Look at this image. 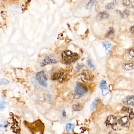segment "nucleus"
<instances>
[{"instance_id": "7", "label": "nucleus", "mask_w": 134, "mask_h": 134, "mask_svg": "<svg viewBox=\"0 0 134 134\" xmlns=\"http://www.w3.org/2000/svg\"><path fill=\"white\" fill-rule=\"evenodd\" d=\"M123 103L125 105L134 106V96L133 95H128L122 100Z\"/></svg>"}, {"instance_id": "27", "label": "nucleus", "mask_w": 134, "mask_h": 134, "mask_svg": "<svg viewBox=\"0 0 134 134\" xmlns=\"http://www.w3.org/2000/svg\"><path fill=\"white\" fill-rule=\"evenodd\" d=\"M87 64L88 66H89L90 67L93 68L94 67V65H93L91 61L89 59H88L87 61Z\"/></svg>"}, {"instance_id": "11", "label": "nucleus", "mask_w": 134, "mask_h": 134, "mask_svg": "<svg viewBox=\"0 0 134 134\" xmlns=\"http://www.w3.org/2000/svg\"><path fill=\"white\" fill-rule=\"evenodd\" d=\"M119 122L123 127H127L129 125V121L127 116H124L119 120Z\"/></svg>"}, {"instance_id": "20", "label": "nucleus", "mask_w": 134, "mask_h": 134, "mask_svg": "<svg viewBox=\"0 0 134 134\" xmlns=\"http://www.w3.org/2000/svg\"><path fill=\"white\" fill-rule=\"evenodd\" d=\"M96 2L95 1H90L89 3H88L86 5V8L88 10H90L92 8L93 6L95 4V3Z\"/></svg>"}, {"instance_id": "23", "label": "nucleus", "mask_w": 134, "mask_h": 134, "mask_svg": "<svg viewBox=\"0 0 134 134\" xmlns=\"http://www.w3.org/2000/svg\"><path fill=\"white\" fill-rule=\"evenodd\" d=\"M98 102V99L97 98H96L94 101L92 102V104H91L90 106V110H93L94 109L95 107H96V105L97 103Z\"/></svg>"}, {"instance_id": "6", "label": "nucleus", "mask_w": 134, "mask_h": 134, "mask_svg": "<svg viewBox=\"0 0 134 134\" xmlns=\"http://www.w3.org/2000/svg\"><path fill=\"white\" fill-rule=\"evenodd\" d=\"M75 92L77 95L83 96L87 92V89L85 85L79 82H77L75 87Z\"/></svg>"}, {"instance_id": "1", "label": "nucleus", "mask_w": 134, "mask_h": 134, "mask_svg": "<svg viewBox=\"0 0 134 134\" xmlns=\"http://www.w3.org/2000/svg\"><path fill=\"white\" fill-rule=\"evenodd\" d=\"M78 58V55L69 50L63 51L61 54V59L64 63L69 64L75 62Z\"/></svg>"}, {"instance_id": "15", "label": "nucleus", "mask_w": 134, "mask_h": 134, "mask_svg": "<svg viewBox=\"0 0 134 134\" xmlns=\"http://www.w3.org/2000/svg\"><path fill=\"white\" fill-rule=\"evenodd\" d=\"M112 128L114 130H119L122 129L123 127L121 125L120 123L118 121L116 124L112 126Z\"/></svg>"}, {"instance_id": "10", "label": "nucleus", "mask_w": 134, "mask_h": 134, "mask_svg": "<svg viewBox=\"0 0 134 134\" xmlns=\"http://www.w3.org/2000/svg\"><path fill=\"white\" fill-rule=\"evenodd\" d=\"M99 87L101 89L102 94L103 96H105L108 94L107 82H106V81L104 80L101 81L99 83Z\"/></svg>"}, {"instance_id": "2", "label": "nucleus", "mask_w": 134, "mask_h": 134, "mask_svg": "<svg viewBox=\"0 0 134 134\" xmlns=\"http://www.w3.org/2000/svg\"><path fill=\"white\" fill-rule=\"evenodd\" d=\"M59 62L58 58L53 54H50L45 57V58L41 62V67H44L50 64H55Z\"/></svg>"}, {"instance_id": "16", "label": "nucleus", "mask_w": 134, "mask_h": 134, "mask_svg": "<svg viewBox=\"0 0 134 134\" xmlns=\"http://www.w3.org/2000/svg\"><path fill=\"white\" fill-rule=\"evenodd\" d=\"M74 125L72 123H68L66 125V130L68 132H71L74 130Z\"/></svg>"}, {"instance_id": "26", "label": "nucleus", "mask_w": 134, "mask_h": 134, "mask_svg": "<svg viewBox=\"0 0 134 134\" xmlns=\"http://www.w3.org/2000/svg\"><path fill=\"white\" fill-rule=\"evenodd\" d=\"M127 53H128V54H129V55H130V56H131L132 57H134V52L133 48H131V49H129V50H128Z\"/></svg>"}, {"instance_id": "9", "label": "nucleus", "mask_w": 134, "mask_h": 134, "mask_svg": "<svg viewBox=\"0 0 134 134\" xmlns=\"http://www.w3.org/2000/svg\"><path fill=\"white\" fill-rule=\"evenodd\" d=\"M109 15L105 11L99 12L96 16V19L97 20L103 21L109 18Z\"/></svg>"}, {"instance_id": "21", "label": "nucleus", "mask_w": 134, "mask_h": 134, "mask_svg": "<svg viewBox=\"0 0 134 134\" xmlns=\"http://www.w3.org/2000/svg\"><path fill=\"white\" fill-rule=\"evenodd\" d=\"M102 45H103V47L105 48V50L106 51H107V50L111 46V44L110 42L106 41V42H103L102 43Z\"/></svg>"}, {"instance_id": "4", "label": "nucleus", "mask_w": 134, "mask_h": 134, "mask_svg": "<svg viewBox=\"0 0 134 134\" xmlns=\"http://www.w3.org/2000/svg\"><path fill=\"white\" fill-rule=\"evenodd\" d=\"M94 75L91 72L85 70L82 71L81 74L78 76V79L85 82H87L92 80Z\"/></svg>"}, {"instance_id": "18", "label": "nucleus", "mask_w": 134, "mask_h": 134, "mask_svg": "<svg viewBox=\"0 0 134 134\" xmlns=\"http://www.w3.org/2000/svg\"><path fill=\"white\" fill-rule=\"evenodd\" d=\"M7 105V103L6 101H0V110L3 111L5 109Z\"/></svg>"}, {"instance_id": "24", "label": "nucleus", "mask_w": 134, "mask_h": 134, "mask_svg": "<svg viewBox=\"0 0 134 134\" xmlns=\"http://www.w3.org/2000/svg\"><path fill=\"white\" fill-rule=\"evenodd\" d=\"M81 108H82V107H81V105H79V104H78V105H74L73 107H72V109L74 111L80 110Z\"/></svg>"}, {"instance_id": "14", "label": "nucleus", "mask_w": 134, "mask_h": 134, "mask_svg": "<svg viewBox=\"0 0 134 134\" xmlns=\"http://www.w3.org/2000/svg\"><path fill=\"white\" fill-rule=\"evenodd\" d=\"M116 4L117 1H114L109 3V4H107L105 6V8L106 9L110 10L112 9L113 8H114Z\"/></svg>"}, {"instance_id": "13", "label": "nucleus", "mask_w": 134, "mask_h": 134, "mask_svg": "<svg viewBox=\"0 0 134 134\" xmlns=\"http://www.w3.org/2000/svg\"><path fill=\"white\" fill-rule=\"evenodd\" d=\"M122 67L125 70H130L134 69V64L131 63H125L122 65Z\"/></svg>"}, {"instance_id": "25", "label": "nucleus", "mask_w": 134, "mask_h": 134, "mask_svg": "<svg viewBox=\"0 0 134 134\" xmlns=\"http://www.w3.org/2000/svg\"><path fill=\"white\" fill-rule=\"evenodd\" d=\"M7 125V122L5 119H2L0 120V127H5Z\"/></svg>"}, {"instance_id": "29", "label": "nucleus", "mask_w": 134, "mask_h": 134, "mask_svg": "<svg viewBox=\"0 0 134 134\" xmlns=\"http://www.w3.org/2000/svg\"><path fill=\"white\" fill-rule=\"evenodd\" d=\"M81 67L80 65H78V66H77L76 67V72H78V71H79V70L81 69Z\"/></svg>"}, {"instance_id": "19", "label": "nucleus", "mask_w": 134, "mask_h": 134, "mask_svg": "<svg viewBox=\"0 0 134 134\" xmlns=\"http://www.w3.org/2000/svg\"><path fill=\"white\" fill-rule=\"evenodd\" d=\"M120 14L122 18H126L129 16V15L130 12L129 10H125L123 11V12H120Z\"/></svg>"}, {"instance_id": "8", "label": "nucleus", "mask_w": 134, "mask_h": 134, "mask_svg": "<svg viewBox=\"0 0 134 134\" xmlns=\"http://www.w3.org/2000/svg\"><path fill=\"white\" fill-rule=\"evenodd\" d=\"M118 121L117 118L115 116L110 115L107 118L106 121V123L107 125L112 127L113 125L116 124Z\"/></svg>"}, {"instance_id": "31", "label": "nucleus", "mask_w": 134, "mask_h": 134, "mask_svg": "<svg viewBox=\"0 0 134 134\" xmlns=\"http://www.w3.org/2000/svg\"><path fill=\"white\" fill-rule=\"evenodd\" d=\"M0 134H4V132L3 130H0Z\"/></svg>"}, {"instance_id": "22", "label": "nucleus", "mask_w": 134, "mask_h": 134, "mask_svg": "<svg viewBox=\"0 0 134 134\" xmlns=\"http://www.w3.org/2000/svg\"><path fill=\"white\" fill-rule=\"evenodd\" d=\"M9 81L5 78H2L0 79V86L3 85H8L9 84Z\"/></svg>"}, {"instance_id": "17", "label": "nucleus", "mask_w": 134, "mask_h": 134, "mask_svg": "<svg viewBox=\"0 0 134 134\" xmlns=\"http://www.w3.org/2000/svg\"><path fill=\"white\" fill-rule=\"evenodd\" d=\"M114 31L113 28H110L109 31L107 32L105 35V37L107 38H110L112 37V36H114Z\"/></svg>"}, {"instance_id": "5", "label": "nucleus", "mask_w": 134, "mask_h": 134, "mask_svg": "<svg viewBox=\"0 0 134 134\" xmlns=\"http://www.w3.org/2000/svg\"><path fill=\"white\" fill-rule=\"evenodd\" d=\"M67 76L68 73L66 71L60 70L52 76V79L54 80H58L59 82H63L67 79Z\"/></svg>"}, {"instance_id": "28", "label": "nucleus", "mask_w": 134, "mask_h": 134, "mask_svg": "<svg viewBox=\"0 0 134 134\" xmlns=\"http://www.w3.org/2000/svg\"><path fill=\"white\" fill-rule=\"evenodd\" d=\"M129 31L130 33L132 34V35H134V26H132V27H130Z\"/></svg>"}, {"instance_id": "3", "label": "nucleus", "mask_w": 134, "mask_h": 134, "mask_svg": "<svg viewBox=\"0 0 134 134\" xmlns=\"http://www.w3.org/2000/svg\"><path fill=\"white\" fill-rule=\"evenodd\" d=\"M36 78L41 85L45 87H47V74L44 71H40L37 73Z\"/></svg>"}, {"instance_id": "30", "label": "nucleus", "mask_w": 134, "mask_h": 134, "mask_svg": "<svg viewBox=\"0 0 134 134\" xmlns=\"http://www.w3.org/2000/svg\"><path fill=\"white\" fill-rule=\"evenodd\" d=\"M62 115H63V117H65L66 116V112H65V110H63V112H62Z\"/></svg>"}, {"instance_id": "12", "label": "nucleus", "mask_w": 134, "mask_h": 134, "mask_svg": "<svg viewBox=\"0 0 134 134\" xmlns=\"http://www.w3.org/2000/svg\"><path fill=\"white\" fill-rule=\"evenodd\" d=\"M122 4L123 6L128 8H132L134 7V0H127L123 1L122 2Z\"/></svg>"}]
</instances>
